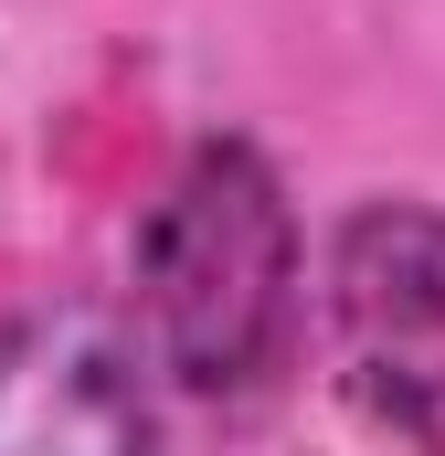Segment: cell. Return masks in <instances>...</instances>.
Returning a JSON list of instances; mask_svg holds the SVG:
<instances>
[{
    "instance_id": "obj_1",
    "label": "cell",
    "mask_w": 445,
    "mask_h": 456,
    "mask_svg": "<svg viewBox=\"0 0 445 456\" xmlns=\"http://www.w3.org/2000/svg\"><path fill=\"white\" fill-rule=\"evenodd\" d=\"M297 308H308V265H297L287 181L265 170L255 138H202L138 224V319L170 382L213 403L265 393L287 371Z\"/></svg>"
},
{
    "instance_id": "obj_2",
    "label": "cell",
    "mask_w": 445,
    "mask_h": 456,
    "mask_svg": "<svg viewBox=\"0 0 445 456\" xmlns=\"http://www.w3.org/2000/svg\"><path fill=\"white\" fill-rule=\"evenodd\" d=\"M329 371L414 456H445V202H360L329 244Z\"/></svg>"
},
{
    "instance_id": "obj_3",
    "label": "cell",
    "mask_w": 445,
    "mask_h": 456,
    "mask_svg": "<svg viewBox=\"0 0 445 456\" xmlns=\"http://www.w3.org/2000/svg\"><path fill=\"white\" fill-rule=\"evenodd\" d=\"M0 456H159L138 350L96 308H32L0 340Z\"/></svg>"
}]
</instances>
